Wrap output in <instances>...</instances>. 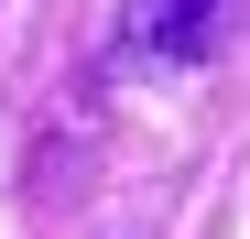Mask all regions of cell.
Listing matches in <instances>:
<instances>
[{"instance_id":"6da1fadb","label":"cell","mask_w":250,"mask_h":239,"mask_svg":"<svg viewBox=\"0 0 250 239\" xmlns=\"http://www.w3.org/2000/svg\"><path fill=\"white\" fill-rule=\"evenodd\" d=\"M229 0H131V55L142 65H207Z\"/></svg>"}]
</instances>
